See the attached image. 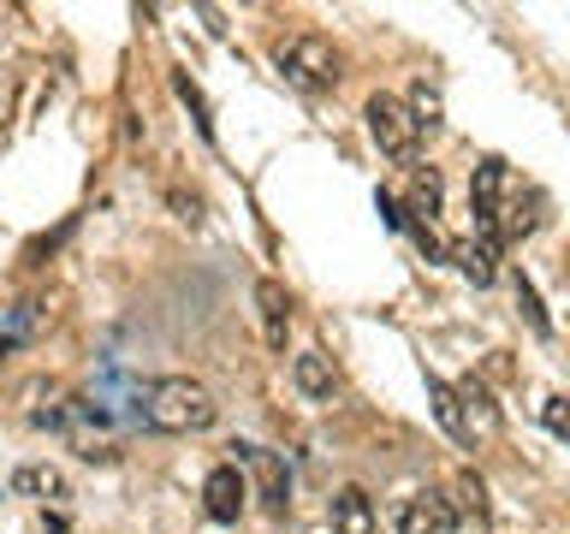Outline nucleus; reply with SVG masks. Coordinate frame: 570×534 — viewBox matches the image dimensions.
I'll list each match as a JSON object with an SVG mask.
<instances>
[{"label":"nucleus","mask_w":570,"mask_h":534,"mask_svg":"<svg viewBox=\"0 0 570 534\" xmlns=\"http://www.w3.org/2000/svg\"><path fill=\"white\" fill-rule=\"evenodd\" d=\"M452 523H458V511L440 493H410L399 505V534H452Z\"/></svg>","instance_id":"423d86ee"},{"label":"nucleus","mask_w":570,"mask_h":534,"mask_svg":"<svg viewBox=\"0 0 570 534\" xmlns=\"http://www.w3.org/2000/svg\"><path fill=\"white\" fill-rule=\"evenodd\" d=\"M256 303H262V327H267V345L285 350V327H292V291L279 279H262L256 285Z\"/></svg>","instance_id":"1a4fd4ad"},{"label":"nucleus","mask_w":570,"mask_h":534,"mask_svg":"<svg viewBox=\"0 0 570 534\" xmlns=\"http://www.w3.org/2000/svg\"><path fill=\"white\" fill-rule=\"evenodd\" d=\"M452 261H458V274L475 279V285H493V279H499V244H493V238L452 244Z\"/></svg>","instance_id":"9d476101"},{"label":"nucleus","mask_w":570,"mask_h":534,"mask_svg":"<svg viewBox=\"0 0 570 534\" xmlns=\"http://www.w3.org/2000/svg\"><path fill=\"white\" fill-rule=\"evenodd\" d=\"M541 422H547L552 439L570 445V398H547V404H541Z\"/></svg>","instance_id":"dca6fc26"},{"label":"nucleus","mask_w":570,"mask_h":534,"mask_svg":"<svg viewBox=\"0 0 570 534\" xmlns=\"http://www.w3.org/2000/svg\"><path fill=\"white\" fill-rule=\"evenodd\" d=\"M36 320H42V315H36V303H12V309H0V363H7L18 345H30Z\"/></svg>","instance_id":"ddd939ff"},{"label":"nucleus","mask_w":570,"mask_h":534,"mask_svg":"<svg viewBox=\"0 0 570 534\" xmlns=\"http://www.w3.org/2000/svg\"><path fill=\"white\" fill-rule=\"evenodd\" d=\"M238 452V463H249L256 469V487H262V505L267 511H285L292 505V481H285V463L274 452H262V445H232Z\"/></svg>","instance_id":"0eeeda50"},{"label":"nucleus","mask_w":570,"mask_h":534,"mask_svg":"<svg viewBox=\"0 0 570 534\" xmlns=\"http://www.w3.org/2000/svg\"><path fill=\"white\" fill-rule=\"evenodd\" d=\"M292 380H297V392H303V398H333L338 374H333V363H327L321 350H303L297 363H292Z\"/></svg>","instance_id":"f8f14e48"},{"label":"nucleus","mask_w":570,"mask_h":534,"mask_svg":"<svg viewBox=\"0 0 570 534\" xmlns=\"http://www.w3.org/2000/svg\"><path fill=\"white\" fill-rule=\"evenodd\" d=\"M410 214H422V220L440 214V172L434 167H416V178H410Z\"/></svg>","instance_id":"2eb2a0df"},{"label":"nucleus","mask_w":570,"mask_h":534,"mask_svg":"<svg viewBox=\"0 0 570 534\" xmlns=\"http://www.w3.org/2000/svg\"><path fill=\"white\" fill-rule=\"evenodd\" d=\"M214 416H220L214 392L203 380H190V374H167V380L142 392V422L155 434H203V427H214Z\"/></svg>","instance_id":"f03ea898"},{"label":"nucleus","mask_w":570,"mask_h":534,"mask_svg":"<svg viewBox=\"0 0 570 534\" xmlns=\"http://www.w3.org/2000/svg\"><path fill=\"white\" fill-rule=\"evenodd\" d=\"M12 487L24 498H66V475L48 469V463H24V469L12 475Z\"/></svg>","instance_id":"4468645a"},{"label":"nucleus","mask_w":570,"mask_h":534,"mask_svg":"<svg viewBox=\"0 0 570 534\" xmlns=\"http://www.w3.org/2000/svg\"><path fill=\"white\" fill-rule=\"evenodd\" d=\"M517 303H523V315H529V327L534 333H547V309H541V297H534V285L517 274Z\"/></svg>","instance_id":"f3484780"},{"label":"nucleus","mask_w":570,"mask_h":534,"mask_svg":"<svg viewBox=\"0 0 570 534\" xmlns=\"http://www.w3.org/2000/svg\"><path fill=\"white\" fill-rule=\"evenodd\" d=\"M470 208H475V220L481 231H488L493 244H517L523 231H534V190L517 185V172L505 167V160H481L475 178H470Z\"/></svg>","instance_id":"f257e3e1"},{"label":"nucleus","mask_w":570,"mask_h":534,"mask_svg":"<svg viewBox=\"0 0 570 534\" xmlns=\"http://www.w3.org/2000/svg\"><path fill=\"white\" fill-rule=\"evenodd\" d=\"M363 119H368V137H374V149H381L386 160H416L422 119L410 113V107H404L399 96H368Z\"/></svg>","instance_id":"20e7f679"},{"label":"nucleus","mask_w":570,"mask_h":534,"mask_svg":"<svg viewBox=\"0 0 570 534\" xmlns=\"http://www.w3.org/2000/svg\"><path fill=\"white\" fill-rule=\"evenodd\" d=\"M203 505L214 523H238L244 505H249V481L238 475V463H220V469H208L203 481Z\"/></svg>","instance_id":"39448f33"},{"label":"nucleus","mask_w":570,"mask_h":534,"mask_svg":"<svg viewBox=\"0 0 570 534\" xmlns=\"http://www.w3.org/2000/svg\"><path fill=\"white\" fill-rule=\"evenodd\" d=\"M274 60L285 71V83H297V89H333L338 78H345V53H338V42L321 36V30L285 36V42L274 48Z\"/></svg>","instance_id":"7ed1b4c3"},{"label":"nucleus","mask_w":570,"mask_h":534,"mask_svg":"<svg viewBox=\"0 0 570 534\" xmlns=\"http://www.w3.org/2000/svg\"><path fill=\"white\" fill-rule=\"evenodd\" d=\"M428 404H434L440 427H445V434H452L458 445H481V439H475V427H470V409H463V392H458L452 380L428 374Z\"/></svg>","instance_id":"6e6552de"},{"label":"nucleus","mask_w":570,"mask_h":534,"mask_svg":"<svg viewBox=\"0 0 570 534\" xmlns=\"http://www.w3.org/2000/svg\"><path fill=\"white\" fill-rule=\"evenodd\" d=\"M333 534H374V505L363 487L333 493Z\"/></svg>","instance_id":"9b49d317"}]
</instances>
